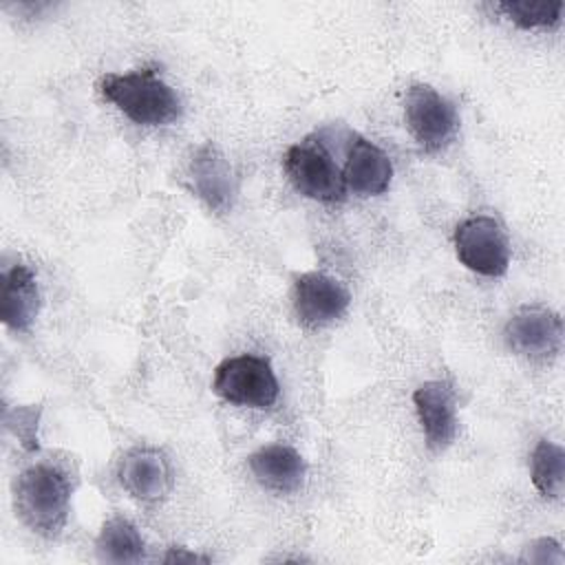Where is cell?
Wrapping results in <instances>:
<instances>
[{
    "label": "cell",
    "mask_w": 565,
    "mask_h": 565,
    "mask_svg": "<svg viewBox=\"0 0 565 565\" xmlns=\"http://www.w3.org/2000/svg\"><path fill=\"white\" fill-rule=\"evenodd\" d=\"M71 479L53 463H35L20 472L13 486V503L20 519L38 534L57 536L68 519Z\"/></svg>",
    "instance_id": "1"
},
{
    "label": "cell",
    "mask_w": 565,
    "mask_h": 565,
    "mask_svg": "<svg viewBox=\"0 0 565 565\" xmlns=\"http://www.w3.org/2000/svg\"><path fill=\"white\" fill-rule=\"evenodd\" d=\"M102 95L139 126H166L181 115L179 95L154 68L130 73H106L99 79Z\"/></svg>",
    "instance_id": "2"
},
{
    "label": "cell",
    "mask_w": 565,
    "mask_h": 565,
    "mask_svg": "<svg viewBox=\"0 0 565 565\" xmlns=\"http://www.w3.org/2000/svg\"><path fill=\"white\" fill-rule=\"evenodd\" d=\"M212 386L225 402L249 408H269L280 395V384L271 364L252 353L223 360L214 371Z\"/></svg>",
    "instance_id": "3"
},
{
    "label": "cell",
    "mask_w": 565,
    "mask_h": 565,
    "mask_svg": "<svg viewBox=\"0 0 565 565\" xmlns=\"http://www.w3.org/2000/svg\"><path fill=\"white\" fill-rule=\"evenodd\" d=\"M285 172L291 185L307 199L335 203L347 194L344 174L320 139L307 137L294 143L285 154Z\"/></svg>",
    "instance_id": "4"
},
{
    "label": "cell",
    "mask_w": 565,
    "mask_h": 565,
    "mask_svg": "<svg viewBox=\"0 0 565 565\" xmlns=\"http://www.w3.org/2000/svg\"><path fill=\"white\" fill-rule=\"evenodd\" d=\"M457 258L475 274L503 276L510 265V245L503 227L488 214L463 218L455 230Z\"/></svg>",
    "instance_id": "5"
},
{
    "label": "cell",
    "mask_w": 565,
    "mask_h": 565,
    "mask_svg": "<svg viewBox=\"0 0 565 565\" xmlns=\"http://www.w3.org/2000/svg\"><path fill=\"white\" fill-rule=\"evenodd\" d=\"M404 119L415 141L428 152L448 146L459 126L452 102L428 84H413L406 90Z\"/></svg>",
    "instance_id": "6"
},
{
    "label": "cell",
    "mask_w": 565,
    "mask_h": 565,
    "mask_svg": "<svg viewBox=\"0 0 565 565\" xmlns=\"http://www.w3.org/2000/svg\"><path fill=\"white\" fill-rule=\"evenodd\" d=\"M508 347L525 358H552L563 344V320L543 305H525L505 324Z\"/></svg>",
    "instance_id": "7"
},
{
    "label": "cell",
    "mask_w": 565,
    "mask_h": 565,
    "mask_svg": "<svg viewBox=\"0 0 565 565\" xmlns=\"http://www.w3.org/2000/svg\"><path fill=\"white\" fill-rule=\"evenodd\" d=\"M349 302L351 296L347 287L322 271L300 274L294 282V307L300 322L307 327H324L338 320Z\"/></svg>",
    "instance_id": "8"
},
{
    "label": "cell",
    "mask_w": 565,
    "mask_h": 565,
    "mask_svg": "<svg viewBox=\"0 0 565 565\" xmlns=\"http://www.w3.org/2000/svg\"><path fill=\"white\" fill-rule=\"evenodd\" d=\"M413 404L422 424L426 444L444 450L457 435V402L448 382L430 380L415 388Z\"/></svg>",
    "instance_id": "9"
},
{
    "label": "cell",
    "mask_w": 565,
    "mask_h": 565,
    "mask_svg": "<svg viewBox=\"0 0 565 565\" xmlns=\"http://www.w3.org/2000/svg\"><path fill=\"white\" fill-rule=\"evenodd\" d=\"M119 483L141 501H157L172 488V466L168 457L152 446L130 448L117 470Z\"/></svg>",
    "instance_id": "10"
},
{
    "label": "cell",
    "mask_w": 565,
    "mask_h": 565,
    "mask_svg": "<svg viewBox=\"0 0 565 565\" xmlns=\"http://www.w3.org/2000/svg\"><path fill=\"white\" fill-rule=\"evenodd\" d=\"M342 174L347 188H351L355 194L375 196L388 188L393 163L380 146L360 135H351Z\"/></svg>",
    "instance_id": "11"
},
{
    "label": "cell",
    "mask_w": 565,
    "mask_h": 565,
    "mask_svg": "<svg viewBox=\"0 0 565 565\" xmlns=\"http://www.w3.org/2000/svg\"><path fill=\"white\" fill-rule=\"evenodd\" d=\"M254 479L278 494L296 492L305 479V461L300 452L287 444H269L249 457Z\"/></svg>",
    "instance_id": "12"
},
{
    "label": "cell",
    "mask_w": 565,
    "mask_h": 565,
    "mask_svg": "<svg viewBox=\"0 0 565 565\" xmlns=\"http://www.w3.org/2000/svg\"><path fill=\"white\" fill-rule=\"evenodd\" d=\"M190 174L196 194L216 212H225L234 199V177L223 152L205 143L201 146L190 163Z\"/></svg>",
    "instance_id": "13"
},
{
    "label": "cell",
    "mask_w": 565,
    "mask_h": 565,
    "mask_svg": "<svg viewBox=\"0 0 565 565\" xmlns=\"http://www.w3.org/2000/svg\"><path fill=\"white\" fill-rule=\"evenodd\" d=\"M0 313L13 331H29L40 309V291L33 271L26 265H13L2 274Z\"/></svg>",
    "instance_id": "14"
},
{
    "label": "cell",
    "mask_w": 565,
    "mask_h": 565,
    "mask_svg": "<svg viewBox=\"0 0 565 565\" xmlns=\"http://www.w3.org/2000/svg\"><path fill=\"white\" fill-rule=\"evenodd\" d=\"M97 556L106 563H139L143 558V539L124 516L108 519L97 536Z\"/></svg>",
    "instance_id": "15"
},
{
    "label": "cell",
    "mask_w": 565,
    "mask_h": 565,
    "mask_svg": "<svg viewBox=\"0 0 565 565\" xmlns=\"http://www.w3.org/2000/svg\"><path fill=\"white\" fill-rule=\"evenodd\" d=\"M530 472L534 488L543 497L558 499L565 488V450L550 439H541L532 450Z\"/></svg>",
    "instance_id": "16"
},
{
    "label": "cell",
    "mask_w": 565,
    "mask_h": 565,
    "mask_svg": "<svg viewBox=\"0 0 565 565\" xmlns=\"http://www.w3.org/2000/svg\"><path fill=\"white\" fill-rule=\"evenodd\" d=\"M497 9L505 13L510 22L521 29H547L561 20L563 2H532V0H510L499 2Z\"/></svg>",
    "instance_id": "17"
},
{
    "label": "cell",
    "mask_w": 565,
    "mask_h": 565,
    "mask_svg": "<svg viewBox=\"0 0 565 565\" xmlns=\"http://www.w3.org/2000/svg\"><path fill=\"white\" fill-rule=\"evenodd\" d=\"M38 422H40V406H15L4 411L7 428L20 439L26 450L38 448Z\"/></svg>",
    "instance_id": "18"
},
{
    "label": "cell",
    "mask_w": 565,
    "mask_h": 565,
    "mask_svg": "<svg viewBox=\"0 0 565 565\" xmlns=\"http://www.w3.org/2000/svg\"><path fill=\"white\" fill-rule=\"evenodd\" d=\"M523 563H563V550L554 539H536L534 543H530L523 554H521Z\"/></svg>",
    "instance_id": "19"
},
{
    "label": "cell",
    "mask_w": 565,
    "mask_h": 565,
    "mask_svg": "<svg viewBox=\"0 0 565 565\" xmlns=\"http://www.w3.org/2000/svg\"><path fill=\"white\" fill-rule=\"evenodd\" d=\"M166 563H194V561H207V556H199V554H192V552H185L183 547H172L166 556H163Z\"/></svg>",
    "instance_id": "20"
}]
</instances>
